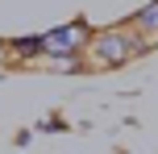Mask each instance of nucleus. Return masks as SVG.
<instances>
[{"instance_id":"3","label":"nucleus","mask_w":158,"mask_h":154,"mask_svg":"<svg viewBox=\"0 0 158 154\" xmlns=\"http://www.w3.org/2000/svg\"><path fill=\"white\" fill-rule=\"evenodd\" d=\"M4 46H8V54H13V67L46 58V38H42V33H33V38H8Z\"/></svg>"},{"instance_id":"4","label":"nucleus","mask_w":158,"mask_h":154,"mask_svg":"<svg viewBox=\"0 0 158 154\" xmlns=\"http://www.w3.org/2000/svg\"><path fill=\"white\" fill-rule=\"evenodd\" d=\"M129 25H133V29L142 33V38H150V42H154V38H158V0L142 4L133 17H129Z\"/></svg>"},{"instance_id":"2","label":"nucleus","mask_w":158,"mask_h":154,"mask_svg":"<svg viewBox=\"0 0 158 154\" xmlns=\"http://www.w3.org/2000/svg\"><path fill=\"white\" fill-rule=\"evenodd\" d=\"M42 38H46V58H79V50L92 38V29H87L83 21H67V25L46 29Z\"/></svg>"},{"instance_id":"1","label":"nucleus","mask_w":158,"mask_h":154,"mask_svg":"<svg viewBox=\"0 0 158 154\" xmlns=\"http://www.w3.org/2000/svg\"><path fill=\"white\" fill-rule=\"evenodd\" d=\"M150 50H154L150 38H142V33L125 21V25H108V29H92L83 54H87V67H92V71H117V67L150 54Z\"/></svg>"}]
</instances>
